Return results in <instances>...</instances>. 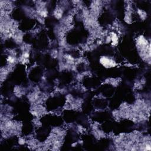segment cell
<instances>
[{"instance_id": "6da1fadb", "label": "cell", "mask_w": 151, "mask_h": 151, "mask_svg": "<svg viewBox=\"0 0 151 151\" xmlns=\"http://www.w3.org/2000/svg\"><path fill=\"white\" fill-rule=\"evenodd\" d=\"M100 61L101 64L106 67H111L116 65V63L114 61L106 57H101Z\"/></svg>"}]
</instances>
